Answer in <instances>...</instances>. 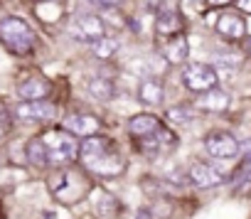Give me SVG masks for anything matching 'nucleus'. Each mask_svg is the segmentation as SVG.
<instances>
[{
	"label": "nucleus",
	"instance_id": "1",
	"mask_svg": "<svg viewBox=\"0 0 251 219\" xmlns=\"http://www.w3.org/2000/svg\"><path fill=\"white\" fill-rule=\"evenodd\" d=\"M79 158H81V163L91 172L103 175V177H116L123 170V160L118 155L116 143L111 138H106V136H99V133L81 138V143H79Z\"/></svg>",
	"mask_w": 251,
	"mask_h": 219
},
{
	"label": "nucleus",
	"instance_id": "2",
	"mask_svg": "<svg viewBox=\"0 0 251 219\" xmlns=\"http://www.w3.org/2000/svg\"><path fill=\"white\" fill-rule=\"evenodd\" d=\"M40 138L47 150V168H67L79 158V141L69 131H45Z\"/></svg>",
	"mask_w": 251,
	"mask_h": 219
},
{
	"label": "nucleus",
	"instance_id": "3",
	"mask_svg": "<svg viewBox=\"0 0 251 219\" xmlns=\"http://www.w3.org/2000/svg\"><path fill=\"white\" fill-rule=\"evenodd\" d=\"M0 42L15 57H27L35 49V32L25 20L5 18V20H0Z\"/></svg>",
	"mask_w": 251,
	"mask_h": 219
},
{
	"label": "nucleus",
	"instance_id": "4",
	"mask_svg": "<svg viewBox=\"0 0 251 219\" xmlns=\"http://www.w3.org/2000/svg\"><path fill=\"white\" fill-rule=\"evenodd\" d=\"M52 192L59 202L64 204H74L79 199L86 197L89 192V180L79 172H59V177L52 182Z\"/></svg>",
	"mask_w": 251,
	"mask_h": 219
},
{
	"label": "nucleus",
	"instance_id": "5",
	"mask_svg": "<svg viewBox=\"0 0 251 219\" xmlns=\"http://www.w3.org/2000/svg\"><path fill=\"white\" fill-rule=\"evenodd\" d=\"M136 146H138V150L146 153V155H163V153H168V150H173V148L177 146V136H175L170 128L160 126L158 131L136 138Z\"/></svg>",
	"mask_w": 251,
	"mask_h": 219
},
{
	"label": "nucleus",
	"instance_id": "6",
	"mask_svg": "<svg viewBox=\"0 0 251 219\" xmlns=\"http://www.w3.org/2000/svg\"><path fill=\"white\" fill-rule=\"evenodd\" d=\"M182 81H185V86H187L190 91L202 94V91L214 89V86H217V81H219V76H217V69H214V67L197 62V64H190V67L185 69Z\"/></svg>",
	"mask_w": 251,
	"mask_h": 219
},
{
	"label": "nucleus",
	"instance_id": "7",
	"mask_svg": "<svg viewBox=\"0 0 251 219\" xmlns=\"http://www.w3.org/2000/svg\"><path fill=\"white\" fill-rule=\"evenodd\" d=\"M204 148H207V153H209L212 158H217V160H231V158H236L239 150H241V146L236 143V138L229 136V133H222V131L209 133V136L204 138Z\"/></svg>",
	"mask_w": 251,
	"mask_h": 219
},
{
	"label": "nucleus",
	"instance_id": "8",
	"mask_svg": "<svg viewBox=\"0 0 251 219\" xmlns=\"http://www.w3.org/2000/svg\"><path fill=\"white\" fill-rule=\"evenodd\" d=\"M15 116L20 121H50L57 116V108L52 103L42 101H20L15 106Z\"/></svg>",
	"mask_w": 251,
	"mask_h": 219
},
{
	"label": "nucleus",
	"instance_id": "9",
	"mask_svg": "<svg viewBox=\"0 0 251 219\" xmlns=\"http://www.w3.org/2000/svg\"><path fill=\"white\" fill-rule=\"evenodd\" d=\"M72 37L74 40H81V42H96L99 37H103V23L96 18V15H79L72 27H69Z\"/></svg>",
	"mask_w": 251,
	"mask_h": 219
},
{
	"label": "nucleus",
	"instance_id": "10",
	"mask_svg": "<svg viewBox=\"0 0 251 219\" xmlns=\"http://www.w3.org/2000/svg\"><path fill=\"white\" fill-rule=\"evenodd\" d=\"M187 180L195 185V187H217V185H222L224 182V175H222V170H217L214 165H209V163H192V168H190V172H187Z\"/></svg>",
	"mask_w": 251,
	"mask_h": 219
},
{
	"label": "nucleus",
	"instance_id": "11",
	"mask_svg": "<svg viewBox=\"0 0 251 219\" xmlns=\"http://www.w3.org/2000/svg\"><path fill=\"white\" fill-rule=\"evenodd\" d=\"M52 94V84L45 76H30L18 86V98L20 101H42Z\"/></svg>",
	"mask_w": 251,
	"mask_h": 219
},
{
	"label": "nucleus",
	"instance_id": "12",
	"mask_svg": "<svg viewBox=\"0 0 251 219\" xmlns=\"http://www.w3.org/2000/svg\"><path fill=\"white\" fill-rule=\"evenodd\" d=\"M62 126H64V131H69L76 138H86V136L99 133V119H94L89 114H72L62 121Z\"/></svg>",
	"mask_w": 251,
	"mask_h": 219
},
{
	"label": "nucleus",
	"instance_id": "13",
	"mask_svg": "<svg viewBox=\"0 0 251 219\" xmlns=\"http://www.w3.org/2000/svg\"><path fill=\"white\" fill-rule=\"evenodd\" d=\"M195 108L209 111V114H222L229 108V94L219 91L217 86L209 89V91H202V96H197V101H195Z\"/></svg>",
	"mask_w": 251,
	"mask_h": 219
},
{
	"label": "nucleus",
	"instance_id": "14",
	"mask_svg": "<svg viewBox=\"0 0 251 219\" xmlns=\"http://www.w3.org/2000/svg\"><path fill=\"white\" fill-rule=\"evenodd\" d=\"M155 30H158V35H163V37L180 35V32H182V18H180V13L173 10L170 5H163V10H160L158 18H155Z\"/></svg>",
	"mask_w": 251,
	"mask_h": 219
},
{
	"label": "nucleus",
	"instance_id": "15",
	"mask_svg": "<svg viewBox=\"0 0 251 219\" xmlns=\"http://www.w3.org/2000/svg\"><path fill=\"white\" fill-rule=\"evenodd\" d=\"M217 32L226 40H241L246 35V23L241 15L236 13H224L219 20H217Z\"/></svg>",
	"mask_w": 251,
	"mask_h": 219
},
{
	"label": "nucleus",
	"instance_id": "16",
	"mask_svg": "<svg viewBox=\"0 0 251 219\" xmlns=\"http://www.w3.org/2000/svg\"><path fill=\"white\" fill-rule=\"evenodd\" d=\"M163 54H165V59L170 62V64H182L185 59H187V54H190V42H187V37L180 32V35H173L170 40H168V45L163 47Z\"/></svg>",
	"mask_w": 251,
	"mask_h": 219
},
{
	"label": "nucleus",
	"instance_id": "17",
	"mask_svg": "<svg viewBox=\"0 0 251 219\" xmlns=\"http://www.w3.org/2000/svg\"><path fill=\"white\" fill-rule=\"evenodd\" d=\"M163 96H165V89H163V84L158 79H143L138 84V98L146 106H160Z\"/></svg>",
	"mask_w": 251,
	"mask_h": 219
},
{
	"label": "nucleus",
	"instance_id": "18",
	"mask_svg": "<svg viewBox=\"0 0 251 219\" xmlns=\"http://www.w3.org/2000/svg\"><path fill=\"white\" fill-rule=\"evenodd\" d=\"M163 126V121L158 116H151V114H141V116H133L128 121V133L133 138H141V136H148L153 131H158Z\"/></svg>",
	"mask_w": 251,
	"mask_h": 219
},
{
	"label": "nucleus",
	"instance_id": "19",
	"mask_svg": "<svg viewBox=\"0 0 251 219\" xmlns=\"http://www.w3.org/2000/svg\"><path fill=\"white\" fill-rule=\"evenodd\" d=\"M91 202H94V209L101 214V217H113L118 212V202L111 192L106 190H91Z\"/></svg>",
	"mask_w": 251,
	"mask_h": 219
},
{
	"label": "nucleus",
	"instance_id": "20",
	"mask_svg": "<svg viewBox=\"0 0 251 219\" xmlns=\"http://www.w3.org/2000/svg\"><path fill=\"white\" fill-rule=\"evenodd\" d=\"M89 94L99 101H111L113 94H116V86H113V81H108L103 76H96V79L89 81Z\"/></svg>",
	"mask_w": 251,
	"mask_h": 219
},
{
	"label": "nucleus",
	"instance_id": "21",
	"mask_svg": "<svg viewBox=\"0 0 251 219\" xmlns=\"http://www.w3.org/2000/svg\"><path fill=\"white\" fill-rule=\"evenodd\" d=\"M27 160L35 168H47V150H45V143H42L40 136L27 143Z\"/></svg>",
	"mask_w": 251,
	"mask_h": 219
},
{
	"label": "nucleus",
	"instance_id": "22",
	"mask_svg": "<svg viewBox=\"0 0 251 219\" xmlns=\"http://www.w3.org/2000/svg\"><path fill=\"white\" fill-rule=\"evenodd\" d=\"M234 192L236 195H249L251 192V163L249 160L234 175Z\"/></svg>",
	"mask_w": 251,
	"mask_h": 219
},
{
	"label": "nucleus",
	"instance_id": "23",
	"mask_svg": "<svg viewBox=\"0 0 251 219\" xmlns=\"http://www.w3.org/2000/svg\"><path fill=\"white\" fill-rule=\"evenodd\" d=\"M195 106H187V103H180V106H170L168 108V119L173 123H190L195 119Z\"/></svg>",
	"mask_w": 251,
	"mask_h": 219
},
{
	"label": "nucleus",
	"instance_id": "24",
	"mask_svg": "<svg viewBox=\"0 0 251 219\" xmlns=\"http://www.w3.org/2000/svg\"><path fill=\"white\" fill-rule=\"evenodd\" d=\"M94 45V57L96 59H108V57H113V52L118 49V42L113 40V37H99L96 42H91Z\"/></svg>",
	"mask_w": 251,
	"mask_h": 219
},
{
	"label": "nucleus",
	"instance_id": "25",
	"mask_svg": "<svg viewBox=\"0 0 251 219\" xmlns=\"http://www.w3.org/2000/svg\"><path fill=\"white\" fill-rule=\"evenodd\" d=\"M13 131V119L8 111H0V138H5Z\"/></svg>",
	"mask_w": 251,
	"mask_h": 219
},
{
	"label": "nucleus",
	"instance_id": "26",
	"mask_svg": "<svg viewBox=\"0 0 251 219\" xmlns=\"http://www.w3.org/2000/svg\"><path fill=\"white\" fill-rule=\"evenodd\" d=\"M236 5H239L244 13H249V15H251V0H236Z\"/></svg>",
	"mask_w": 251,
	"mask_h": 219
},
{
	"label": "nucleus",
	"instance_id": "27",
	"mask_svg": "<svg viewBox=\"0 0 251 219\" xmlns=\"http://www.w3.org/2000/svg\"><path fill=\"white\" fill-rule=\"evenodd\" d=\"M96 3H101V5H118V3H123V0H96Z\"/></svg>",
	"mask_w": 251,
	"mask_h": 219
},
{
	"label": "nucleus",
	"instance_id": "28",
	"mask_svg": "<svg viewBox=\"0 0 251 219\" xmlns=\"http://www.w3.org/2000/svg\"><path fill=\"white\" fill-rule=\"evenodd\" d=\"M209 5H226V3H234V0H207Z\"/></svg>",
	"mask_w": 251,
	"mask_h": 219
},
{
	"label": "nucleus",
	"instance_id": "29",
	"mask_svg": "<svg viewBox=\"0 0 251 219\" xmlns=\"http://www.w3.org/2000/svg\"><path fill=\"white\" fill-rule=\"evenodd\" d=\"M244 150H246V160L251 163V141H246V143H244Z\"/></svg>",
	"mask_w": 251,
	"mask_h": 219
},
{
	"label": "nucleus",
	"instance_id": "30",
	"mask_svg": "<svg viewBox=\"0 0 251 219\" xmlns=\"http://www.w3.org/2000/svg\"><path fill=\"white\" fill-rule=\"evenodd\" d=\"M246 49H249V52H251V37H249V40H246Z\"/></svg>",
	"mask_w": 251,
	"mask_h": 219
}]
</instances>
